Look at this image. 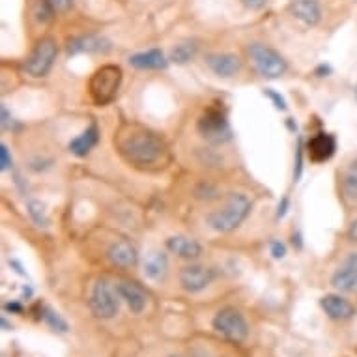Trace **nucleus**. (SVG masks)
I'll return each instance as SVG.
<instances>
[{"label":"nucleus","instance_id":"f257e3e1","mask_svg":"<svg viewBox=\"0 0 357 357\" xmlns=\"http://www.w3.org/2000/svg\"><path fill=\"white\" fill-rule=\"evenodd\" d=\"M118 150L129 165L137 169H158L167 161V144L155 133L142 128H129L118 137Z\"/></svg>","mask_w":357,"mask_h":357},{"label":"nucleus","instance_id":"f03ea898","mask_svg":"<svg viewBox=\"0 0 357 357\" xmlns=\"http://www.w3.org/2000/svg\"><path fill=\"white\" fill-rule=\"evenodd\" d=\"M249 211H251V200L247 199V195L232 193L221 210L211 211L206 221H208L211 230L227 234V232L238 229L241 222L245 221Z\"/></svg>","mask_w":357,"mask_h":357},{"label":"nucleus","instance_id":"7ed1b4c3","mask_svg":"<svg viewBox=\"0 0 357 357\" xmlns=\"http://www.w3.org/2000/svg\"><path fill=\"white\" fill-rule=\"evenodd\" d=\"M122 68L114 64L101 66L88 82V92L96 105H109L114 101L118 90L122 86Z\"/></svg>","mask_w":357,"mask_h":357},{"label":"nucleus","instance_id":"20e7f679","mask_svg":"<svg viewBox=\"0 0 357 357\" xmlns=\"http://www.w3.org/2000/svg\"><path fill=\"white\" fill-rule=\"evenodd\" d=\"M120 299L122 298L118 294L116 284H112L109 279H98L94 290L90 294V299H88V307L96 318L111 320L120 310Z\"/></svg>","mask_w":357,"mask_h":357},{"label":"nucleus","instance_id":"39448f33","mask_svg":"<svg viewBox=\"0 0 357 357\" xmlns=\"http://www.w3.org/2000/svg\"><path fill=\"white\" fill-rule=\"evenodd\" d=\"M249 56H251L252 64L257 71L266 79H277L287 73L288 64L287 60L282 59L281 53H277L275 49L264 43H251L249 45Z\"/></svg>","mask_w":357,"mask_h":357},{"label":"nucleus","instance_id":"423d86ee","mask_svg":"<svg viewBox=\"0 0 357 357\" xmlns=\"http://www.w3.org/2000/svg\"><path fill=\"white\" fill-rule=\"evenodd\" d=\"M211 326L217 333L232 342H243L249 335V324L240 310L234 307H225L219 310L211 320Z\"/></svg>","mask_w":357,"mask_h":357},{"label":"nucleus","instance_id":"0eeeda50","mask_svg":"<svg viewBox=\"0 0 357 357\" xmlns=\"http://www.w3.org/2000/svg\"><path fill=\"white\" fill-rule=\"evenodd\" d=\"M197 128H199L200 135L213 144H225L232 139V129H230V123L227 120V114L217 107H210L199 118Z\"/></svg>","mask_w":357,"mask_h":357},{"label":"nucleus","instance_id":"6e6552de","mask_svg":"<svg viewBox=\"0 0 357 357\" xmlns=\"http://www.w3.org/2000/svg\"><path fill=\"white\" fill-rule=\"evenodd\" d=\"M59 54V47H56V41L53 38H43L38 41V45L34 51L30 53V56L24 62V71L34 79H41L45 77L53 68L54 60Z\"/></svg>","mask_w":357,"mask_h":357},{"label":"nucleus","instance_id":"1a4fd4ad","mask_svg":"<svg viewBox=\"0 0 357 357\" xmlns=\"http://www.w3.org/2000/svg\"><path fill=\"white\" fill-rule=\"evenodd\" d=\"M215 279V273L211 268H206V266H200V264H191V266H185L180 271V284L185 292L197 294L202 292L204 288H208L211 284V281Z\"/></svg>","mask_w":357,"mask_h":357},{"label":"nucleus","instance_id":"9d476101","mask_svg":"<svg viewBox=\"0 0 357 357\" xmlns=\"http://www.w3.org/2000/svg\"><path fill=\"white\" fill-rule=\"evenodd\" d=\"M331 284L339 292H357V252H350L342 260V264H340L337 271L333 273V277H331Z\"/></svg>","mask_w":357,"mask_h":357},{"label":"nucleus","instance_id":"9b49d317","mask_svg":"<svg viewBox=\"0 0 357 357\" xmlns=\"http://www.w3.org/2000/svg\"><path fill=\"white\" fill-rule=\"evenodd\" d=\"M337 150V141L331 133H317L314 137H310L309 144H307V152L312 163H324L335 155Z\"/></svg>","mask_w":357,"mask_h":357},{"label":"nucleus","instance_id":"f8f14e48","mask_svg":"<svg viewBox=\"0 0 357 357\" xmlns=\"http://www.w3.org/2000/svg\"><path fill=\"white\" fill-rule=\"evenodd\" d=\"M116 287H118L120 298L126 301L129 310H131L133 314H142L148 305V294L144 292V288L139 287L137 282H131V281L118 282Z\"/></svg>","mask_w":357,"mask_h":357},{"label":"nucleus","instance_id":"ddd939ff","mask_svg":"<svg viewBox=\"0 0 357 357\" xmlns=\"http://www.w3.org/2000/svg\"><path fill=\"white\" fill-rule=\"evenodd\" d=\"M320 305L322 309L326 310L331 320H350V318L356 317V307L344 299L342 296H337V294H328L320 299Z\"/></svg>","mask_w":357,"mask_h":357},{"label":"nucleus","instance_id":"4468645a","mask_svg":"<svg viewBox=\"0 0 357 357\" xmlns=\"http://www.w3.org/2000/svg\"><path fill=\"white\" fill-rule=\"evenodd\" d=\"M111 49V43L96 34H86L73 38L68 43V54H82V53H105Z\"/></svg>","mask_w":357,"mask_h":357},{"label":"nucleus","instance_id":"2eb2a0df","mask_svg":"<svg viewBox=\"0 0 357 357\" xmlns=\"http://www.w3.org/2000/svg\"><path fill=\"white\" fill-rule=\"evenodd\" d=\"M290 13L307 26H317L322 19V8L318 0H292Z\"/></svg>","mask_w":357,"mask_h":357},{"label":"nucleus","instance_id":"dca6fc26","mask_svg":"<svg viewBox=\"0 0 357 357\" xmlns=\"http://www.w3.org/2000/svg\"><path fill=\"white\" fill-rule=\"evenodd\" d=\"M109 260H111L116 268L128 270L133 268L139 262V255L133 243H129L128 240H118L109 247Z\"/></svg>","mask_w":357,"mask_h":357},{"label":"nucleus","instance_id":"f3484780","mask_svg":"<svg viewBox=\"0 0 357 357\" xmlns=\"http://www.w3.org/2000/svg\"><path fill=\"white\" fill-rule=\"evenodd\" d=\"M206 64L210 66V70L215 73V75L222 77V79H229V77H234L238 71L241 70V60L236 56V54L230 53H215L210 54L206 59Z\"/></svg>","mask_w":357,"mask_h":357},{"label":"nucleus","instance_id":"a211bd4d","mask_svg":"<svg viewBox=\"0 0 357 357\" xmlns=\"http://www.w3.org/2000/svg\"><path fill=\"white\" fill-rule=\"evenodd\" d=\"M167 249L178 255L180 258H185V260H195V258H199L202 255V245L193 238H188V236H172V238H169L167 240Z\"/></svg>","mask_w":357,"mask_h":357},{"label":"nucleus","instance_id":"6ab92c4d","mask_svg":"<svg viewBox=\"0 0 357 357\" xmlns=\"http://www.w3.org/2000/svg\"><path fill=\"white\" fill-rule=\"evenodd\" d=\"M100 141V129L96 123H92L90 128H86L82 131L81 135L75 137L73 141L70 142V152L79 155V158H84L86 153H90L96 148Z\"/></svg>","mask_w":357,"mask_h":357},{"label":"nucleus","instance_id":"aec40b11","mask_svg":"<svg viewBox=\"0 0 357 357\" xmlns=\"http://www.w3.org/2000/svg\"><path fill=\"white\" fill-rule=\"evenodd\" d=\"M129 64L135 66L137 70H163L167 68V59L161 49H150L129 56Z\"/></svg>","mask_w":357,"mask_h":357},{"label":"nucleus","instance_id":"412c9836","mask_svg":"<svg viewBox=\"0 0 357 357\" xmlns=\"http://www.w3.org/2000/svg\"><path fill=\"white\" fill-rule=\"evenodd\" d=\"M167 268H169V260H167V255L161 251H152L144 260V275L150 281H163L167 275Z\"/></svg>","mask_w":357,"mask_h":357},{"label":"nucleus","instance_id":"4be33fe9","mask_svg":"<svg viewBox=\"0 0 357 357\" xmlns=\"http://www.w3.org/2000/svg\"><path fill=\"white\" fill-rule=\"evenodd\" d=\"M342 193L348 200H357V158L351 159L342 174Z\"/></svg>","mask_w":357,"mask_h":357},{"label":"nucleus","instance_id":"5701e85b","mask_svg":"<svg viewBox=\"0 0 357 357\" xmlns=\"http://www.w3.org/2000/svg\"><path fill=\"white\" fill-rule=\"evenodd\" d=\"M197 43L195 41H183L180 45H176L172 49V53H170V60L176 62V64H188L189 60L195 59V54H197Z\"/></svg>","mask_w":357,"mask_h":357},{"label":"nucleus","instance_id":"b1692460","mask_svg":"<svg viewBox=\"0 0 357 357\" xmlns=\"http://www.w3.org/2000/svg\"><path fill=\"white\" fill-rule=\"evenodd\" d=\"M43 320H45L49 328L54 329V331H60V333H66V331H68V322L60 317L59 312H54V310L49 309V307L43 309Z\"/></svg>","mask_w":357,"mask_h":357},{"label":"nucleus","instance_id":"393cba45","mask_svg":"<svg viewBox=\"0 0 357 357\" xmlns=\"http://www.w3.org/2000/svg\"><path fill=\"white\" fill-rule=\"evenodd\" d=\"M53 13H56L51 6V2L49 0H38L34 6V17L38 23H49L51 17H53Z\"/></svg>","mask_w":357,"mask_h":357},{"label":"nucleus","instance_id":"a878e982","mask_svg":"<svg viewBox=\"0 0 357 357\" xmlns=\"http://www.w3.org/2000/svg\"><path fill=\"white\" fill-rule=\"evenodd\" d=\"M26 208H29V213H30V217H32V221H34L38 227H43V229H45V227H49V219H47V215H45L43 206H41L40 202L30 200Z\"/></svg>","mask_w":357,"mask_h":357},{"label":"nucleus","instance_id":"bb28decb","mask_svg":"<svg viewBox=\"0 0 357 357\" xmlns=\"http://www.w3.org/2000/svg\"><path fill=\"white\" fill-rule=\"evenodd\" d=\"M51 6L56 13H66L70 12L71 6H73V0H49Z\"/></svg>","mask_w":357,"mask_h":357},{"label":"nucleus","instance_id":"cd10ccee","mask_svg":"<svg viewBox=\"0 0 357 357\" xmlns=\"http://www.w3.org/2000/svg\"><path fill=\"white\" fill-rule=\"evenodd\" d=\"M12 167V155H10V150H8L6 144L0 146V169L8 170Z\"/></svg>","mask_w":357,"mask_h":357},{"label":"nucleus","instance_id":"c85d7f7f","mask_svg":"<svg viewBox=\"0 0 357 357\" xmlns=\"http://www.w3.org/2000/svg\"><path fill=\"white\" fill-rule=\"evenodd\" d=\"M241 4H243L247 10H251V12H260V10L268 4V0H241Z\"/></svg>","mask_w":357,"mask_h":357},{"label":"nucleus","instance_id":"c756f323","mask_svg":"<svg viewBox=\"0 0 357 357\" xmlns=\"http://www.w3.org/2000/svg\"><path fill=\"white\" fill-rule=\"evenodd\" d=\"M271 255H273V258H284L287 247L282 245L281 241H271Z\"/></svg>","mask_w":357,"mask_h":357},{"label":"nucleus","instance_id":"7c9ffc66","mask_svg":"<svg viewBox=\"0 0 357 357\" xmlns=\"http://www.w3.org/2000/svg\"><path fill=\"white\" fill-rule=\"evenodd\" d=\"M266 94L270 96L271 100L275 101V107H277V109H281V111H284V109H287V101L282 100L281 96L277 94V92H273V90H266Z\"/></svg>","mask_w":357,"mask_h":357},{"label":"nucleus","instance_id":"2f4dec72","mask_svg":"<svg viewBox=\"0 0 357 357\" xmlns=\"http://www.w3.org/2000/svg\"><path fill=\"white\" fill-rule=\"evenodd\" d=\"M4 310L12 312V314H21L23 312V305L19 303V301H8V303H4Z\"/></svg>","mask_w":357,"mask_h":357},{"label":"nucleus","instance_id":"473e14b6","mask_svg":"<svg viewBox=\"0 0 357 357\" xmlns=\"http://www.w3.org/2000/svg\"><path fill=\"white\" fill-rule=\"evenodd\" d=\"M10 112H8V109L4 105H2V129H8L10 128Z\"/></svg>","mask_w":357,"mask_h":357},{"label":"nucleus","instance_id":"72a5a7b5","mask_svg":"<svg viewBox=\"0 0 357 357\" xmlns=\"http://www.w3.org/2000/svg\"><path fill=\"white\" fill-rule=\"evenodd\" d=\"M348 238H350V241L357 243V221H354L350 225V229H348Z\"/></svg>","mask_w":357,"mask_h":357},{"label":"nucleus","instance_id":"f704fd0d","mask_svg":"<svg viewBox=\"0 0 357 357\" xmlns=\"http://www.w3.org/2000/svg\"><path fill=\"white\" fill-rule=\"evenodd\" d=\"M288 210V199H282V204H279V211H277V217H284Z\"/></svg>","mask_w":357,"mask_h":357},{"label":"nucleus","instance_id":"c9c22d12","mask_svg":"<svg viewBox=\"0 0 357 357\" xmlns=\"http://www.w3.org/2000/svg\"><path fill=\"white\" fill-rule=\"evenodd\" d=\"M0 324H2V329H6V331H10V329H13L12 324H8V320L4 317H2V320H0Z\"/></svg>","mask_w":357,"mask_h":357},{"label":"nucleus","instance_id":"e433bc0d","mask_svg":"<svg viewBox=\"0 0 357 357\" xmlns=\"http://www.w3.org/2000/svg\"><path fill=\"white\" fill-rule=\"evenodd\" d=\"M23 296H24V298H30V296H32V290H30V288H24Z\"/></svg>","mask_w":357,"mask_h":357},{"label":"nucleus","instance_id":"4c0bfd02","mask_svg":"<svg viewBox=\"0 0 357 357\" xmlns=\"http://www.w3.org/2000/svg\"><path fill=\"white\" fill-rule=\"evenodd\" d=\"M199 357H219V356H210V354H202V356H199Z\"/></svg>","mask_w":357,"mask_h":357},{"label":"nucleus","instance_id":"58836bf2","mask_svg":"<svg viewBox=\"0 0 357 357\" xmlns=\"http://www.w3.org/2000/svg\"><path fill=\"white\" fill-rule=\"evenodd\" d=\"M169 357H180V356H169Z\"/></svg>","mask_w":357,"mask_h":357}]
</instances>
